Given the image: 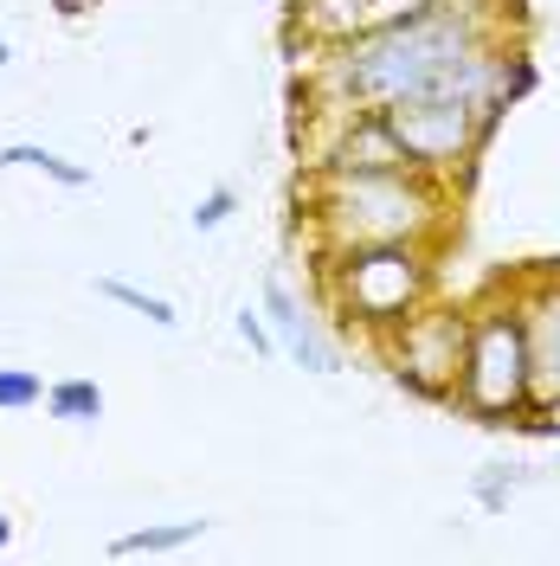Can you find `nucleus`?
Here are the masks:
<instances>
[{
  "label": "nucleus",
  "mask_w": 560,
  "mask_h": 566,
  "mask_svg": "<svg viewBox=\"0 0 560 566\" xmlns=\"http://www.w3.org/2000/svg\"><path fill=\"white\" fill-rule=\"evenodd\" d=\"M535 84V65L509 52L477 0H432L406 20L361 27L342 45H322L310 71V109H386L406 97H477L502 109Z\"/></svg>",
  "instance_id": "nucleus-1"
},
{
  "label": "nucleus",
  "mask_w": 560,
  "mask_h": 566,
  "mask_svg": "<svg viewBox=\"0 0 560 566\" xmlns=\"http://www.w3.org/2000/svg\"><path fill=\"white\" fill-rule=\"evenodd\" d=\"M452 180L419 175V168H374V175L310 168V180L297 187V207L315 232V258L354 245H393V239L438 245L452 226Z\"/></svg>",
  "instance_id": "nucleus-2"
},
{
  "label": "nucleus",
  "mask_w": 560,
  "mask_h": 566,
  "mask_svg": "<svg viewBox=\"0 0 560 566\" xmlns=\"http://www.w3.org/2000/svg\"><path fill=\"white\" fill-rule=\"evenodd\" d=\"M438 245H419V239H393V245H354V251H329L315 258L322 264V296L329 310L349 322V328H367V335H386L393 322H406L413 310H425L438 296Z\"/></svg>",
  "instance_id": "nucleus-3"
},
{
  "label": "nucleus",
  "mask_w": 560,
  "mask_h": 566,
  "mask_svg": "<svg viewBox=\"0 0 560 566\" xmlns=\"http://www.w3.org/2000/svg\"><path fill=\"white\" fill-rule=\"evenodd\" d=\"M464 419L484 424H516L528 419V335L516 290L496 283L470 303V335H464V374H457V399Z\"/></svg>",
  "instance_id": "nucleus-4"
},
{
  "label": "nucleus",
  "mask_w": 560,
  "mask_h": 566,
  "mask_svg": "<svg viewBox=\"0 0 560 566\" xmlns=\"http://www.w3.org/2000/svg\"><path fill=\"white\" fill-rule=\"evenodd\" d=\"M464 335H470V303H438V296H432L425 310H413L406 322H393L374 342H381L386 374L406 392L452 406L457 374H464Z\"/></svg>",
  "instance_id": "nucleus-5"
},
{
  "label": "nucleus",
  "mask_w": 560,
  "mask_h": 566,
  "mask_svg": "<svg viewBox=\"0 0 560 566\" xmlns=\"http://www.w3.org/2000/svg\"><path fill=\"white\" fill-rule=\"evenodd\" d=\"M381 116L400 142V155H406V168L438 180L464 175L496 129V116L477 97H406V104H386Z\"/></svg>",
  "instance_id": "nucleus-6"
},
{
  "label": "nucleus",
  "mask_w": 560,
  "mask_h": 566,
  "mask_svg": "<svg viewBox=\"0 0 560 566\" xmlns=\"http://www.w3.org/2000/svg\"><path fill=\"white\" fill-rule=\"evenodd\" d=\"M528 335V419L560 412V271H528L509 283Z\"/></svg>",
  "instance_id": "nucleus-7"
},
{
  "label": "nucleus",
  "mask_w": 560,
  "mask_h": 566,
  "mask_svg": "<svg viewBox=\"0 0 560 566\" xmlns=\"http://www.w3.org/2000/svg\"><path fill=\"white\" fill-rule=\"evenodd\" d=\"M265 316H271V335H278V354H290L303 374H342V342L329 335V322L315 316L310 303L290 290L283 277H265L258 290Z\"/></svg>",
  "instance_id": "nucleus-8"
},
{
  "label": "nucleus",
  "mask_w": 560,
  "mask_h": 566,
  "mask_svg": "<svg viewBox=\"0 0 560 566\" xmlns=\"http://www.w3.org/2000/svg\"><path fill=\"white\" fill-rule=\"evenodd\" d=\"M207 528H212L207 515H187V522H148V528L116 534V541H110V554H116V560H142V554H148V560H155V554H180V547H194Z\"/></svg>",
  "instance_id": "nucleus-9"
},
{
  "label": "nucleus",
  "mask_w": 560,
  "mask_h": 566,
  "mask_svg": "<svg viewBox=\"0 0 560 566\" xmlns=\"http://www.w3.org/2000/svg\"><path fill=\"white\" fill-rule=\"evenodd\" d=\"M45 412L59 424H97L104 419V387L97 380H52L45 387Z\"/></svg>",
  "instance_id": "nucleus-10"
},
{
  "label": "nucleus",
  "mask_w": 560,
  "mask_h": 566,
  "mask_svg": "<svg viewBox=\"0 0 560 566\" xmlns=\"http://www.w3.org/2000/svg\"><path fill=\"white\" fill-rule=\"evenodd\" d=\"M97 296H104V303H123V310H136V316H148L155 328H180L175 303L155 296V290H142V283H129V277H97Z\"/></svg>",
  "instance_id": "nucleus-11"
},
{
  "label": "nucleus",
  "mask_w": 560,
  "mask_h": 566,
  "mask_svg": "<svg viewBox=\"0 0 560 566\" xmlns=\"http://www.w3.org/2000/svg\"><path fill=\"white\" fill-rule=\"evenodd\" d=\"M7 155H13V168H33V175L59 180V187H91V168L84 161H65V155H52V148H39V142H7Z\"/></svg>",
  "instance_id": "nucleus-12"
},
{
  "label": "nucleus",
  "mask_w": 560,
  "mask_h": 566,
  "mask_svg": "<svg viewBox=\"0 0 560 566\" xmlns=\"http://www.w3.org/2000/svg\"><path fill=\"white\" fill-rule=\"evenodd\" d=\"M516 490H522V470H516V463H484V470L470 476V495H477L484 515H502V509L516 502Z\"/></svg>",
  "instance_id": "nucleus-13"
},
{
  "label": "nucleus",
  "mask_w": 560,
  "mask_h": 566,
  "mask_svg": "<svg viewBox=\"0 0 560 566\" xmlns=\"http://www.w3.org/2000/svg\"><path fill=\"white\" fill-rule=\"evenodd\" d=\"M45 406V380L33 367H0V412H33Z\"/></svg>",
  "instance_id": "nucleus-14"
},
{
  "label": "nucleus",
  "mask_w": 560,
  "mask_h": 566,
  "mask_svg": "<svg viewBox=\"0 0 560 566\" xmlns=\"http://www.w3.org/2000/svg\"><path fill=\"white\" fill-rule=\"evenodd\" d=\"M232 328H239V342H246L251 354L278 360V335H271V316H265V303H246V310L232 316Z\"/></svg>",
  "instance_id": "nucleus-15"
},
{
  "label": "nucleus",
  "mask_w": 560,
  "mask_h": 566,
  "mask_svg": "<svg viewBox=\"0 0 560 566\" xmlns=\"http://www.w3.org/2000/svg\"><path fill=\"white\" fill-rule=\"evenodd\" d=\"M232 212H239V187H212V193H200V200H194V212H187V219H194V232H219Z\"/></svg>",
  "instance_id": "nucleus-16"
},
{
  "label": "nucleus",
  "mask_w": 560,
  "mask_h": 566,
  "mask_svg": "<svg viewBox=\"0 0 560 566\" xmlns=\"http://www.w3.org/2000/svg\"><path fill=\"white\" fill-rule=\"evenodd\" d=\"M7 541H13V522H7V509H0V547H7Z\"/></svg>",
  "instance_id": "nucleus-17"
},
{
  "label": "nucleus",
  "mask_w": 560,
  "mask_h": 566,
  "mask_svg": "<svg viewBox=\"0 0 560 566\" xmlns=\"http://www.w3.org/2000/svg\"><path fill=\"white\" fill-rule=\"evenodd\" d=\"M59 13H65V20H71V13H84V7H77V0H59Z\"/></svg>",
  "instance_id": "nucleus-18"
},
{
  "label": "nucleus",
  "mask_w": 560,
  "mask_h": 566,
  "mask_svg": "<svg viewBox=\"0 0 560 566\" xmlns=\"http://www.w3.org/2000/svg\"><path fill=\"white\" fill-rule=\"evenodd\" d=\"M7 59H13V45H7V39H0V71H7Z\"/></svg>",
  "instance_id": "nucleus-19"
},
{
  "label": "nucleus",
  "mask_w": 560,
  "mask_h": 566,
  "mask_svg": "<svg viewBox=\"0 0 560 566\" xmlns=\"http://www.w3.org/2000/svg\"><path fill=\"white\" fill-rule=\"evenodd\" d=\"M0 168H13V155H7V142H0Z\"/></svg>",
  "instance_id": "nucleus-20"
}]
</instances>
